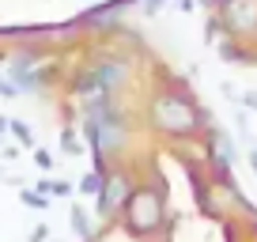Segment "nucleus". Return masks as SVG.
<instances>
[{
    "label": "nucleus",
    "instance_id": "obj_17",
    "mask_svg": "<svg viewBox=\"0 0 257 242\" xmlns=\"http://www.w3.org/2000/svg\"><path fill=\"white\" fill-rule=\"evenodd\" d=\"M201 4H204V8H212V12H216V8H223L227 0H201Z\"/></svg>",
    "mask_w": 257,
    "mask_h": 242
},
{
    "label": "nucleus",
    "instance_id": "obj_2",
    "mask_svg": "<svg viewBox=\"0 0 257 242\" xmlns=\"http://www.w3.org/2000/svg\"><path fill=\"white\" fill-rule=\"evenodd\" d=\"M80 133L87 137V144L95 148L98 159H102V155L121 152V148H125V140H128V125H125V117H121V110H117L113 102H110V106H98V110H91L87 117H83Z\"/></svg>",
    "mask_w": 257,
    "mask_h": 242
},
{
    "label": "nucleus",
    "instance_id": "obj_12",
    "mask_svg": "<svg viewBox=\"0 0 257 242\" xmlns=\"http://www.w3.org/2000/svg\"><path fill=\"white\" fill-rule=\"evenodd\" d=\"M23 204H31V208H46V197H38V193H31V189H23Z\"/></svg>",
    "mask_w": 257,
    "mask_h": 242
},
{
    "label": "nucleus",
    "instance_id": "obj_14",
    "mask_svg": "<svg viewBox=\"0 0 257 242\" xmlns=\"http://www.w3.org/2000/svg\"><path fill=\"white\" fill-rule=\"evenodd\" d=\"M163 4H167V0H140L144 16H155V12H163Z\"/></svg>",
    "mask_w": 257,
    "mask_h": 242
},
{
    "label": "nucleus",
    "instance_id": "obj_18",
    "mask_svg": "<svg viewBox=\"0 0 257 242\" xmlns=\"http://www.w3.org/2000/svg\"><path fill=\"white\" fill-rule=\"evenodd\" d=\"M178 12H193V0H178Z\"/></svg>",
    "mask_w": 257,
    "mask_h": 242
},
{
    "label": "nucleus",
    "instance_id": "obj_5",
    "mask_svg": "<svg viewBox=\"0 0 257 242\" xmlns=\"http://www.w3.org/2000/svg\"><path fill=\"white\" fill-rule=\"evenodd\" d=\"M128 193H133V178H128L125 170H106L102 193H98V216H102V219H113L121 208H125Z\"/></svg>",
    "mask_w": 257,
    "mask_h": 242
},
{
    "label": "nucleus",
    "instance_id": "obj_8",
    "mask_svg": "<svg viewBox=\"0 0 257 242\" xmlns=\"http://www.w3.org/2000/svg\"><path fill=\"white\" fill-rule=\"evenodd\" d=\"M102 178H106V174H98V170L83 174V182H80V193H83V197H98V193H102Z\"/></svg>",
    "mask_w": 257,
    "mask_h": 242
},
{
    "label": "nucleus",
    "instance_id": "obj_6",
    "mask_svg": "<svg viewBox=\"0 0 257 242\" xmlns=\"http://www.w3.org/2000/svg\"><path fill=\"white\" fill-rule=\"evenodd\" d=\"M91 68H95L98 83H102L110 95H113V91H117L121 83L128 80V61H125V57H106V61H95Z\"/></svg>",
    "mask_w": 257,
    "mask_h": 242
},
{
    "label": "nucleus",
    "instance_id": "obj_16",
    "mask_svg": "<svg viewBox=\"0 0 257 242\" xmlns=\"http://www.w3.org/2000/svg\"><path fill=\"white\" fill-rule=\"evenodd\" d=\"M46 234H49L46 227H34V231H31V242H42V238H46Z\"/></svg>",
    "mask_w": 257,
    "mask_h": 242
},
{
    "label": "nucleus",
    "instance_id": "obj_4",
    "mask_svg": "<svg viewBox=\"0 0 257 242\" xmlns=\"http://www.w3.org/2000/svg\"><path fill=\"white\" fill-rule=\"evenodd\" d=\"M219 23L234 38H257V0H227L219 8Z\"/></svg>",
    "mask_w": 257,
    "mask_h": 242
},
{
    "label": "nucleus",
    "instance_id": "obj_21",
    "mask_svg": "<svg viewBox=\"0 0 257 242\" xmlns=\"http://www.w3.org/2000/svg\"><path fill=\"white\" fill-rule=\"evenodd\" d=\"M249 163H253V170H257V152H249Z\"/></svg>",
    "mask_w": 257,
    "mask_h": 242
},
{
    "label": "nucleus",
    "instance_id": "obj_10",
    "mask_svg": "<svg viewBox=\"0 0 257 242\" xmlns=\"http://www.w3.org/2000/svg\"><path fill=\"white\" fill-rule=\"evenodd\" d=\"M72 227H76L80 238H91V223H87V212L83 208H72Z\"/></svg>",
    "mask_w": 257,
    "mask_h": 242
},
{
    "label": "nucleus",
    "instance_id": "obj_1",
    "mask_svg": "<svg viewBox=\"0 0 257 242\" xmlns=\"http://www.w3.org/2000/svg\"><path fill=\"white\" fill-rule=\"evenodd\" d=\"M148 125L163 137H193V133L204 129V110L197 102H189L185 95H174V91H163V95L152 98L148 106Z\"/></svg>",
    "mask_w": 257,
    "mask_h": 242
},
{
    "label": "nucleus",
    "instance_id": "obj_7",
    "mask_svg": "<svg viewBox=\"0 0 257 242\" xmlns=\"http://www.w3.org/2000/svg\"><path fill=\"white\" fill-rule=\"evenodd\" d=\"M219 53L231 61V65H253V53L242 46H234V42H219Z\"/></svg>",
    "mask_w": 257,
    "mask_h": 242
},
{
    "label": "nucleus",
    "instance_id": "obj_13",
    "mask_svg": "<svg viewBox=\"0 0 257 242\" xmlns=\"http://www.w3.org/2000/svg\"><path fill=\"white\" fill-rule=\"evenodd\" d=\"M19 95V87L12 80H4V76H0V98H16Z\"/></svg>",
    "mask_w": 257,
    "mask_h": 242
},
{
    "label": "nucleus",
    "instance_id": "obj_11",
    "mask_svg": "<svg viewBox=\"0 0 257 242\" xmlns=\"http://www.w3.org/2000/svg\"><path fill=\"white\" fill-rule=\"evenodd\" d=\"M8 129L19 137V144H34V137H31V129H27L23 121H8Z\"/></svg>",
    "mask_w": 257,
    "mask_h": 242
},
{
    "label": "nucleus",
    "instance_id": "obj_19",
    "mask_svg": "<svg viewBox=\"0 0 257 242\" xmlns=\"http://www.w3.org/2000/svg\"><path fill=\"white\" fill-rule=\"evenodd\" d=\"M242 102H246V106H253V110H257V95H246Z\"/></svg>",
    "mask_w": 257,
    "mask_h": 242
},
{
    "label": "nucleus",
    "instance_id": "obj_15",
    "mask_svg": "<svg viewBox=\"0 0 257 242\" xmlns=\"http://www.w3.org/2000/svg\"><path fill=\"white\" fill-rule=\"evenodd\" d=\"M223 31V23H219L216 16H212V23H208V34H204V42H216V34Z\"/></svg>",
    "mask_w": 257,
    "mask_h": 242
},
{
    "label": "nucleus",
    "instance_id": "obj_9",
    "mask_svg": "<svg viewBox=\"0 0 257 242\" xmlns=\"http://www.w3.org/2000/svg\"><path fill=\"white\" fill-rule=\"evenodd\" d=\"M61 152L64 155H80V137H76V129H61Z\"/></svg>",
    "mask_w": 257,
    "mask_h": 242
},
{
    "label": "nucleus",
    "instance_id": "obj_3",
    "mask_svg": "<svg viewBox=\"0 0 257 242\" xmlns=\"http://www.w3.org/2000/svg\"><path fill=\"white\" fill-rule=\"evenodd\" d=\"M121 212H125V231L133 238H148L163 227V197L155 189H133Z\"/></svg>",
    "mask_w": 257,
    "mask_h": 242
},
{
    "label": "nucleus",
    "instance_id": "obj_20",
    "mask_svg": "<svg viewBox=\"0 0 257 242\" xmlns=\"http://www.w3.org/2000/svg\"><path fill=\"white\" fill-rule=\"evenodd\" d=\"M4 133H8V117H0V137H4Z\"/></svg>",
    "mask_w": 257,
    "mask_h": 242
}]
</instances>
